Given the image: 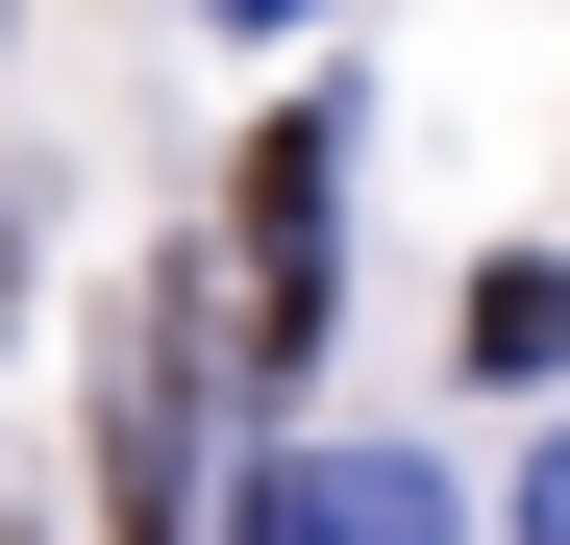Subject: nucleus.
I'll list each match as a JSON object with an SVG mask.
<instances>
[{"label":"nucleus","mask_w":570,"mask_h":545,"mask_svg":"<svg viewBox=\"0 0 570 545\" xmlns=\"http://www.w3.org/2000/svg\"><path fill=\"white\" fill-rule=\"evenodd\" d=\"M323 224H347V125H248L224 174V323H248V373H323Z\"/></svg>","instance_id":"obj_1"},{"label":"nucleus","mask_w":570,"mask_h":545,"mask_svg":"<svg viewBox=\"0 0 570 545\" xmlns=\"http://www.w3.org/2000/svg\"><path fill=\"white\" fill-rule=\"evenodd\" d=\"M224 545H446V472H397V446H273L224 496Z\"/></svg>","instance_id":"obj_2"},{"label":"nucleus","mask_w":570,"mask_h":545,"mask_svg":"<svg viewBox=\"0 0 570 545\" xmlns=\"http://www.w3.org/2000/svg\"><path fill=\"white\" fill-rule=\"evenodd\" d=\"M100 521H125V545L199 521V446H174V298H125V323H100Z\"/></svg>","instance_id":"obj_3"},{"label":"nucleus","mask_w":570,"mask_h":545,"mask_svg":"<svg viewBox=\"0 0 570 545\" xmlns=\"http://www.w3.org/2000/svg\"><path fill=\"white\" fill-rule=\"evenodd\" d=\"M446 347H471V373H570V248H497V272H471V298H446Z\"/></svg>","instance_id":"obj_4"},{"label":"nucleus","mask_w":570,"mask_h":545,"mask_svg":"<svg viewBox=\"0 0 570 545\" xmlns=\"http://www.w3.org/2000/svg\"><path fill=\"white\" fill-rule=\"evenodd\" d=\"M521 545H570V446H546V472H521Z\"/></svg>","instance_id":"obj_5"},{"label":"nucleus","mask_w":570,"mask_h":545,"mask_svg":"<svg viewBox=\"0 0 570 545\" xmlns=\"http://www.w3.org/2000/svg\"><path fill=\"white\" fill-rule=\"evenodd\" d=\"M224 26H323V0H224Z\"/></svg>","instance_id":"obj_6"},{"label":"nucleus","mask_w":570,"mask_h":545,"mask_svg":"<svg viewBox=\"0 0 570 545\" xmlns=\"http://www.w3.org/2000/svg\"><path fill=\"white\" fill-rule=\"evenodd\" d=\"M0 298H26V224H0Z\"/></svg>","instance_id":"obj_7"}]
</instances>
